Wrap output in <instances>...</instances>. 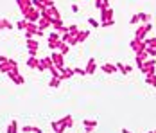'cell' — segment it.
<instances>
[{
  "instance_id": "2",
  "label": "cell",
  "mask_w": 156,
  "mask_h": 133,
  "mask_svg": "<svg viewBox=\"0 0 156 133\" xmlns=\"http://www.w3.org/2000/svg\"><path fill=\"white\" fill-rule=\"evenodd\" d=\"M102 70H104V72H115V67H113V65H104Z\"/></svg>"
},
{
  "instance_id": "6",
  "label": "cell",
  "mask_w": 156,
  "mask_h": 133,
  "mask_svg": "<svg viewBox=\"0 0 156 133\" xmlns=\"http://www.w3.org/2000/svg\"><path fill=\"white\" fill-rule=\"evenodd\" d=\"M124 133H131V131H128V130H124Z\"/></svg>"
},
{
  "instance_id": "5",
  "label": "cell",
  "mask_w": 156,
  "mask_h": 133,
  "mask_svg": "<svg viewBox=\"0 0 156 133\" xmlns=\"http://www.w3.org/2000/svg\"><path fill=\"white\" fill-rule=\"evenodd\" d=\"M88 22H90V24H92L93 27H99V24H97V22H95V20H93V18H90V20H88Z\"/></svg>"
},
{
  "instance_id": "4",
  "label": "cell",
  "mask_w": 156,
  "mask_h": 133,
  "mask_svg": "<svg viewBox=\"0 0 156 133\" xmlns=\"http://www.w3.org/2000/svg\"><path fill=\"white\" fill-rule=\"evenodd\" d=\"M86 36H88V33L85 31V33H81V34H79V38H77V40H79V42H83V40H86Z\"/></svg>"
},
{
  "instance_id": "3",
  "label": "cell",
  "mask_w": 156,
  "mask_h": 133,
  "mask_svg": "<svg viewBox=\"0 0 156 133\" xmlns=\"http://www.w3.org/2000/svg\"><path fill=\"white\" fill-rule=\"evenodd\" d=\"M95 124H97L95 120H85V126H86V128H93Z\"/></svg>"
},
{
  "instance_id": "1",
  "label": "cell",
  "mask_w": 156,
  "mask_h": 133,
  "mask_svg": "<svg viewBox=\"0 0 156 133\" xmlns=\"http://www.w3.org/2000/svg\"><path fill=\"white\" fill-rule=\"evenodd\" d=\"M93 70H95V61H93V59H90V63H88V68H86V72H88V74H92Z\"/></svg>"
}]
</instances>
